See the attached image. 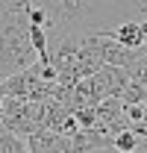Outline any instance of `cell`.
I'll return each mask as SVG.
<instances>
[{
  "mask_svg": "<svg viewBox=\"0 0 147 153\" xmlns=\"http://www.w3.org/2000/svg\"><path fill=\"white\" fill-rule=\"evenodd\" d=\"M30 0H3L0 3V82L33 68L38 50L33 44Z\"/></svg>",
  "mask_w": 147,
  "mask_h": 153,
  "instance_id": "6da1fadb",
  "label": "cell"
},
{
  "mask_svg": "<svg viewBox=\"0 0 147 153\" xmlns=\"http://www.w3.org/2000/svg\"><path fill=\"white\" fill-rule=\"evenodd\" d=\"M27 144H30L33 153H59V150L74 153V138L56 133L50 127H41V130H36L33 135H27Z\"/></svg>",
  "mask_w": 147,
  "mask_h": 153,
  "instance_id": "7a4b0ae2",
  "label": "cell"
},
{
  "mask_svg": "<svg viewBox=\"0 0 147 153\" xmlns=\"http://www.w3.org/2000/svg\"><path fill=\"white\" fill-rule=\"evenodd\" d=\"M118 153H138L141 141H138V133L135 130H118L115 133V144H112Z\"/></svg>",
  "mask_w": 147,
  "mask_h": 153,
  "instance_id": "3957f363",
  "label": "cell"
},
{
  "mask_svg": "<svg viewBox=\"0 0 147 153\" xmlns=\"http://www.w3.org/2000/svg\"><path fill=\"white\" fill-rule=\"evenodd\" d=\"M0 153H33V150H30L27 138H21V135L6 130V133L0 135Z\"/></svg>",
  "mask_w": 147,
  "mask_h": 153,
  "instance_id": "277c9868",
  "label": "cell"
},
{
  "mask_svg": "<svg viewBox=\"0 0 147 153\" xmlns=\"http://www.w3.org/2000/svg\"><path fill=\"white\" fill-rule=\"evenodd\" d=\"M106 3L127 9L129 15H141V12H147V0H106Z\"/></svg>",
  "mask_w": 147,
  "mask_h": 153,
  "instance_id": "5b68a950",
  "label": "cell"
},
{
  "mask_svg": "<svg viewBox=\"0 0 147 153\" xmlns=\"http://www.w3.org/2000/svg\"><path fill=\"white\" fill-rule=\"evenodd\" d=\"M3 133H6V127H3V121H0V135H3Z\"/></svg>",
  "mask_w": 147,
  "mask_h": 153,
  "instance_id": "8992f818",
  "label": "cell"
},
{
  "mask_svg": "<svg viewBox=\"0 0 147 153\" xmlns=\"http://www.w3.org/2000/svg\"><path fill=\"white\" fill-rule=\"evenodd\" d=\"M59 153H68V150H59Z\"/></svg>",
  "mask_w": 147,
  "mask_h": 153,
  "instance_id": "52a82bcc",
  "label": "cell"
},
{
  "mask_svg": "<svg viewBox=\"0 0 147 153\" xmlns=\"http://www.w3.org/2000/svg\"><path fill=\"white\" fill-rule=\"evenodd\" d=\"M0 3H3V0H0Z\"/></svg>",
  "mask_w": 147,
  "mask_h": 153,
  "instance_id": "ba28073f",
  "label": "cell"
}]
</instances>
